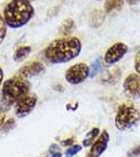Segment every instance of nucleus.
Listing matches in <instances>:
<instances>
[{"label": "nucleus", "mask_w": 140, "mask_h": 157, "mask_svg": "<svg viewBox=\"0 0 140 157\" xmlns=\"http://www.w3.org/2000/svg\"><path fill=\"white\" fill-rule=\"evenodd\" d=\"M43 70H44V66L43 64L39 62H33V63H29V64L24 65L21 69L19 70L18 75L20 78H31L34 77V75H37L39 73H41Z\"/></svg>", "instance_id": "1a4fd4ad"}, {"label": "nucleus", "mask_w": 140, "mask_h": 157, "mask_svg": "<svg viewBox=\"0 0 140 157\" xmlns=\"http://www.w3.org/2000/svg\"><path fill=\"white\" fill-rule=\"evenodd\" d=\"M135 69L140 75V52L136 55V58H135Z\"/></svg>", "instance_id": "aec40b11"}, {"label": "nucleus", "mask_w": 140, "mask_h": 157, "mask_svg": "<svg viewBox=\"0 0 140 157\" xmlns=\"http://www.w3.org/2000/svg\"><path fill=\"white\" fill-rule=\"evenodd\" d=\"M36 98L32 97V95H25L24 98H20L18 102L16 103V107H15V112L18 117H23L27 116L31 111L34 109L36 105Z\"/></svg>", "instance_id": "0eeeda50"}, {"label": "nucleus", "mask_w": 140, "mask_h": 157, "mask_svg": "<svg viewBox=\"0 0 140 157\" xmlns=\"http://www.w3.org/2000/svg\"><path fill=\"white\" fill-rule=\"evenodd\" d=\"M49 157H61L60 152H55V153H51Z\"/></svg>", "instance_id": "5701e85b"}, {"label": "nucleus", "mask_w": 140, "mask_h": 157, "mask_svg": "<svg viewBox=\"0 0 140 157\" xmlns=\"http://www.w3.org/2000/svg\"><path fill=\"white\" fill-rule=\"evenodd\" d=\"M74 29V21L72 19H67L62 22V25L60 27V33L62 35H68L72 33Z\"/></svg>", "instance_id": "4468645a"}, {"label": "nucleus", "mask_w": 140, "mask_h": 157, "mask_svg": "<svg viewBox=\"0 0 140 157\" xmlns=\"http://www.w3.org/2000/svg\"><path fill=\"white\" fill-rule=\"evenodd\" d=\"M124 3V0H105L104 3V11L105 13H112L114 11L120 10Z\"/></svg>", "instance_id": "9b49d317"}, {"label": "nucleus", "mask_w": 140, "mask_h": 157, "mask_svg": "<svg viewBox=\"0 0 140 157\" xmlns=\"http://www.w3.org/2000/svg\"><path fill=\"white\" fill-rule=\"evenodd\" d=\"M31 52V47L30 46H24V47H20L16 50L14 55V60L15 61H21L24 58H27Z\"/></svg>", "instance_id": "ddd939ff"}, {"label": "nucleus", "mask_w": 140, "mask_h": 157, "mask_svg": "<svg viewBox=\"0 0 140 157\" xmlns=\"http://www.w3.org/2000/svg\"><path fill=\"white\" fill-rule=\"evenodd\" d=\"M124 90L130 97L134 98H140V75L132 73L126 78Z\"/></svg>", "instance_id": "6e6552de"}, {"label": "nucleus", "mask_w": 140, "mask_h": 157, "mask_svg": "<svg viewBox=\"0 0 140 157\" xmlns=\"http://www.w3.org/2000/svg\"><path fill=\"white\" fill-rule=\"evenodd\" d=\"M4 117H6V114H4V112H3V111L0 110V126H1L2 124H3Z\"/></svg>", "instance_id": "412c9836"}, {"label": "nucleus", "mask_w": 140, "mask_h": 157, "mask_svg": "<svg viewBox=\"0 0 140 157\" xmlns=\"http://www.w3.org/2000/svg\"><path fill=\"white\" fill-rule=\"evenodd\" d=\"M30 90V84L22 78H13L4 82L3 88H2V94L3 100L12 105L14 103H17L20 98L27 95V92Z\"/></svg>", "instance_id": "7ed1b4c3"}, {"label": "nucleus", "mask_w": 140, "mask_h": 157, "mask_svg": "<svg viewBox=\"0 0 140 157\" xmlns=\"http://www.w3.org/2000/svg\"><path fill=\"white\" fill-rule=\"evenodd\" d=\"M109 140H110V136H109L108 132L104 131V132H102V134L100 135V137H99L98 140L94 144L93 147H92V151H91L92 156L93 157L100 156L104 152V150L106 149V147H108Z\"/></svg>", "instance_id": "9d476101"}, {"label": "nucleus", "mask_w": 140, "mask_h": 157, "mask_svg": "<svg viewBox=\"0 0 140 157\" xmlns=\"http://www.w3.org/2000/svg\"><path fill=\"white\" fill-rule=\"evenodd\" d=\"M81 43L78 38L67 37L54 40L44 50L45 59L52 64L67 63L80 54Z\"/></svg>", "instance_id": "f257e3e1"}, {"label": "nucleus", "mask_w": 140, "mask_h": 157, "mask_svg": "<svg viewBox=\"0 0 140 157\" xmlns=\"http://www.w3.org/2000/svg\"><path fill=\"white\" fill-rule=\"evenodd\" d=\"M6 36V23L3 16L0 15V44L4 40Z\"/></svg>", "instance_id": "f3484780"}, {"label": "nucleus", "mask_w": 140, "mask_h": 157, "mask_svg": "<svg viewBox=\"0 0 140 157\" xmlns=\"http://www.w3.org/2000/svg\"><path fill=\"white\" fill-rule=\"evenodd\" d=\"M104 75H108V78H104L103 81H105V82H110V83L117 82L119 77H120V72H119V69H117V68H115V69H113V70H110V71H105Z\"/></svg>", "instance_id": "2eb2a0df"}, {"label": "nucleus", "mask_w": 140, "mask_h": 157, "mask_svg": "<svg viewBox=\"0 0 140 157\" xmlns=\"http://www.w3.org/2000/svg\"><path fill=\"white\" fill-rule=\"evenodd\" d=\"M72 143H73L72 139H68V141H64V143H63V145H70V144H72Z\"/></svg>", "instance_id": "393cba45"}, {"label": "nucleus", "mask_w": 140, "mask_h": 157, "mask_svg": "<svg viewBox=\"0 0 140 157\" xmlns=\"http://www.w3.org/2000/svg\"><path fill=\"white\" fill-rule=\"evenodd\" d=\"M101 65H102V63H101V59H97L95 62L93 63L92 68H91V71H90V77H95V75L100 71Z\"/></svg>", "instance_id": "a211bd4d"}, {"label": "nucleus", "mask_w": 140, "mask_h": 157, "mask_svg": "<svg viewBox=\"0 0 140 157\" xmlns=\"http://www.w3.org/2000/svg\"><path fill=\"white\" fill-rule=\"evenodd\" d=\"M35 10L27 0H12L3 10V18L11 29H20L34 16Z\"/></svg>", "instance_id": "f03ea898"}, {"label": "nucleus", "mask_w": 140, "mask_h": 157, "mask_svg": "<svg viewBox=\"0 0 140 157\" xmlns=\"http://www.w3.org/2000/svg\"><path fill=\"white\" fill-rule=\"evenodd\" d=\"M103 19H104V15H103V12L102 11H94L92 13L91 15V25L93 27H99L103 22Z\"/></svg>", "instance_id": "f8f14e48"}, {"label": "nucleus", "mask_w": 140, "mask_h": 157, "mask_svg": "<svg viewBox=\"0 0 140 157\" xmlns=\"http://www.w3.org/2000/svg\"><path fill=\"white\" fill-rule=\"evenodd\" d=\"M140 118V113L133 105L130 104H123L118 109L115 123L116 127L119 130H126L132 128L134 125L138 123Z\"/></svg>", "instance_id": "20e7f679"}, {"label": "nucleus", "mask_w": 140, "mask_h": 157, "mask_svg": "<svg viewBox=\"0 0 140 157\" xmlns=\"http://www.w3.org/2000/svg\"><path fill=\"white\" fill-rule=\"evenodd\" d=\"M27 1H30V2H31V1H32V0H27Z\"/></svg>", "instance_id": "a878e982"}, {"label": "nucleus", "mask_w": 140, "mask_h": 157, "mask_svg": "<svg viewBox=\"0 0 140 157\" xmlns=\"http://www.w3.org/2000/svg\"><path fill=\"white\" fill-rule=\"evenodd\" d=\"M126 2L130 4V6H136L140 2V0H126Z\"/></svg>", "instance_id": "4be33fe9"}, {"label": "nucleus", "mask_w": 140, "mask_h": 157, "mask_svg": "<svg viewBox=\"0 0 140 157\" xmlns=\"http://www.w3.org/2000/svg\"><path fill=\"white\" fill-rule=\"evenodd\" d=\"M98 134H99V130L97 128H95V129H93L92 131H90V132L86 134L84 140H83V146H84V147L91 146L92 143H93L94 139H95V137L98 135Z\"/></svg>", "instance_id": "dca6fc26"}, {"label": "nucleus", "mask_w": 140, "mask_h": 157, "mask_svg": "<svg viewBox=\"0 0 140 157\" xmlns=\"http://www.w3.org/2000/svg\"><path fill=\"white\" fill-rule=\"evenodd\" d=\"M126 52H128V46L126 44L120 42L116 43V44H114L113 46H111L106 50L105 56H104V61L109 65L115 64Z\"/></svg>", "instance_id": "423d86ee"}, {"label": "nucleus", "mask_w": 140, "mask_h": 157, "mask_svg": "<svg viewBox=\"0 0 140 157\" xmlns=\"http://www.w3.org/2000/svg\"><path fill=\"white\" fill-rule=\"evenodd\" d=\"M81 150V147L80 146H75V147H72V148L68 149L67 153H65V155L68 157H71V156H74L75 154H77L78 152Z\"/></svg>", "instance_id": "6ab92c4d"}, {"label": "nucleus", "mask_w": 140, "mask_h": 157, "mask_svg": "<svg viewBox=\"0 0 140 157\" xmlns=\"http://www.w3.org/2000/svg\"><path fill=\"white\" fill-rule=\"evenodd\" d=\"M90 75V67L84 63L73 65L65 72V80L70 84H80Z\"/></svg>", "instance_id": "39448f33"}, {"label": "nucleus", "mask_w": 140, "mask_h": 157, "mask_svg": "<svg viewBox=\"0 0 140 157\" xmlns=\"http://www.w3.org/2000/svg\"><path fill=\"white\" fill-rule=\"evenodd\" d=\"M2 80H3V71H2V69L0 68V85H1V83H2Z\"/></svg>", "instance_id": "b1692460"}]
</instances>
